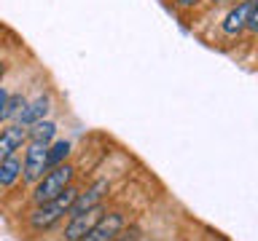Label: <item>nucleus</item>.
<instances>
[{
  "mask_svg": "<svg viewBox=\"0 0 258 241\" xmlns=\"http://www.w3.org/2000/svg\"><path fill=\"white\" fill-rule=\"evenodd\" d=\"M78 196V188H64V193H59L54 201H46V204H35V209L27 214V225H30V230H35V233H43L48 228H54L59 220H64L70 212V206H73V201H76Z\"/></svg>",
  "mask_w": 258,
  "mask_h": 241,
  "instance_id": "obj_1",
  "label": "nucleus"
},
{
  "mask_svg": "<svg viewBox=\"0 0 258 241\" xmlns=\"http://www.w3.org/2000/svg\"><path fill=\"white\" fill-rule=\"evenodd\" d=\"M73 177H76V169H73V164H68V161L59 166H54V169H48V172L32 185V204L54 201L59 193H64V188L73 185Z\"/></svg>",
  "mask_w": 258,
  "mask_h": 241,
  "instance_id": "obj_2",
  "label": "nucleus"
},
{
  "mask_svg": "<svg viewBox=\"0 0 258 241\" xmlns=\"http://www.w3.org/2000/svg\"><path fill=\"white\" fill-rule=\"evenodd\" d=\"M46 172H48V142L27 140L22 158V180L27 185H35Z\"/></svg>",
  "mask_w": 258,
  "mask_h": 241,
  "instance_id": "obj_3",
  "label": "nucleus"
},
{
  "mask_svg": "<svg viewBox=\"0 0 258 241\" xmlns=\"http://www.w3.org/2000/svg\"><path fill=\"white\" fill-rule=\"evenodd\" d=\"M108 214V209H105V204L89 209V212L84 214H76V217H68V225H64V233H62V241H81L86 236L89 230L94 228L97 222L102 220V217Z\"/></svg>",
  "mask_w": 258,
  "mask_h": 241,
  "instance_id": "obj_4",
  "label": "nucleus"
},
{
  "mask_svg": "<svg viewBox=\"0 0 258 241\" xmlns=\"http://www.w3.org/2000/svg\"><path fill=\"white\" fill-rule=\"evenodd\" d=\"M108 190H110V182H108V180H94L86 190H78V196H76V201H73L68 217L84 214V212H89V209L100 206L102 198L108 196Z\"/></svg>",
  "mask_w": 258,
  "mask_h": 241,
  "instance_id": "obj_5",
  "label": "nucleus"
},
{
  "mask_svg": "<svg viewBox=\"0 0 258 241\" xmlns=\"http://www.w3.org/2000/svg\"><path fill=\"white\" fill-rule=\"evenodd\" d=\"M124 225H126L124 212H108L81 241H113L121 230H124Z\"/></svg>",
  "mask_w": 258,
  "mask_h": 241,
  "instance_id": "obj_6",
  "label": "nucleus"
},
{
  "mask_svg": "<svg viewBox=\"0 0 258 241\" xmlns=\"http://www.w3.org/2000/svg\"><path fill=\"white\" fill-rule=\"evenodd\" d=\"M250 6H253V0H239V3H237V6H234L229 14L223 16V22H221V30H223V35H229V38H237L239 32H245V30H247Z\"/></svg>",
  "mask_w": 258,
  "mask_h": 241,
  "instance_id": "obj_7",
  "label": "nucleus"
},
{
  "mask_svg": "<svg viewBox=\"0 0 258 241\" xmlns=\"http://www.w3.org/2000/svg\"><path fill=\"white\" fill-rule=\"evenodd\" d=\"M27 145V129L19 124H11L0 132V161H6L8 156L19 153Z\"/></svg>",
  "mask_w": 258,
  "mask_h": 241,
  "instance_id": "obj_8",
  "label": "nucleus"
},
{
  "mask_svg": "<svg viewBox=\"0 0 258 241\" xmlns=\"http://www.w3.org/2000/svg\"><path fill=\"white\" fill-rule=\"evenodd\" d=\"M48 110H51V96H48V94H40L38 99H32V102L24 104V110L16 115V124L27 129V126H32V124H38V120H43V118L48 115Z\"/></svg>",
  "mask_w": 258,
  "mask_h": 241,
  "instance_id": "obj_9",
  "label": "nucleus"
},
{
  "mask_svg": "<svg viewBox=\"0 0 258 241\" xmlns=\"http://www.w3.org/2000/svg\"><path fill=\"white\" fill-rule=\"evenodd\" d=\"M22 177V158L16 156H8L6 161H0V188H11V185Z\"/></svg>",
  "mask_w": 258,
  "mask_h": 241,
  "instance_id": "obj_10",
  "label": "nucleus"
},
{
  "mask_svg": "<svg viewBox=\"0 0 258 241\" xmlns=\"http://www.w3.org/2000/svg\"><path fill=\"white\" fill-rule=\"evenodd\" d=\"M56 137V124L54 120H38V124L27 126V140H35V142H48L51 145Z\"/></svg>",
  "mask_w": 258,
  "mask_h": 241,
  "instance_id": "obj_11",
  "label": "nucleus"
},
{
  "mask_svg": "<svg viewBox=\"0 0 258 241\" xmlns=\"http://www.w3.org/2000/svg\"><path fill=\"white\" fill-rule=\"evenodd\" d=\"M70 153H73V145L68 140H54L48 145V169L64 164V161L70 158Z\"/></svg>",
  "mask_w": 258,
  "mask_h": 241,
  "instance_id": "obj_12",
  "label": "nucleus"
},
{
  "mask_svg": "<svg viewBox=\"0 0 258 241\" xmlns=\"http://www.w3.org/2000/svg\"><path fill=\"white\" fill-rule=\"evenodd\" d=\"M24 104H27V99H24L22 94H8V104H6V120L16 118L19 112L24 110Z\"/></svg>",
  "mask_w": 258,
  "mask_h": 241,
  "instance_id": "obj_13",
  "label": "nucleus"
},
{
  "mask_svg": "<svg viewBox=\"0 0 258 241\" xmlns=\"http://www.w3.org/2000/svg\"><path fill=\"white\" fill-rule=\"evenodd\" d=\"M247 30H250V32H258V0H253V6H250V16H247Z\"/></svg>",
  "mask_w": 258,
  "mask_h": 241,
  "instance_id": "obj_14",
  "label": "nucleus"
},
{
  "mask_svg": "<svg viewBox=\"0 0 258 241\" xmlns=\"http://www.w3.org/2000/svg\"><path fill=\"white\" fill-rule=\"evenodd\" d=\"M8 88L0 86V124H6V104H8Z\"/></svg>",
  "mask_w": 258,
  "mask_h": 241,
  "instance_id": "obj_15",
  "label": "nucleus"
},
{
  "mask_svg": "<svg viewBox=\"0 0 258 241\" xmlns=\"http://www.w3.org/2000/svg\"><path fill=\"white\" fill-rule=\"evenodd\" d=\"M137 233H140V230H137V228H124V230H121L118 233V236L116 238H113V241H137Z\"/></svg>",
  "mask_w": 258,
  "mask_h": 241,
  "instance_id": "obj_16",
  "label": "nucleus"
},
{
  "mask_svg": "<svg viewBox=\"0 0 258 241\" xmlns=\"http://www.w3.org/2000/svg\"><path fill=\"white\" fill-rule=\"evenodd\" d=\"M202 0H175V6L177 8H194V6H199Z\"/></svg>",
  "mask_w": 258,
  "mask_h": 241,
  "instance_id": "obj_17",
  "label": "nucleus"
},
{
  "mask_svg": "<svg viewBox=\"0 0 258 241\" xmlns=\"http://www.w3.org/2000/svg\"><path fill=\"white\" fill-rule=\"evenodd\" d=\"M6 72H8V62H6V59H0V80H3Z\"/></svg>",
  "mask_w": 258,
  "mask_h": 241,
  "instance_id": "obj_18",
  "label": "nucleus"
},
{
  "mask_svg": "<svg viewBox=\"0 0 258 241\" xmlns=\"http://www.w3.org/2000/svg\"><path fill=\"white\" fill-rule=\"evenodd\" d=\"M148 241H151V238H148Z\"/></svg>",
  "mask_w": 258,
  "mask_h": 241,
  "instance_id": "obj_19",
  "label": "nucleus"
}]
</instances>
